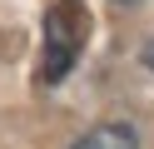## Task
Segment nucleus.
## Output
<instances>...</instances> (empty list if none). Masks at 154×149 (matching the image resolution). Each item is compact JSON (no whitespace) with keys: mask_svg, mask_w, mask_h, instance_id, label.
I'll return each instance as SVG.
<instances>
[{"mask_svg":"<svg viewBox=\"0 0 154 149\" xmlns=\"http://www.w3.org/2000/svg\"><path fill=\"white\" fill-rule=\"evenodd\" d=\"M85 35H90V20L80 15L75 0H55L45 10V60H40V79L55 85V79L70 75L75 55L85 50Z\"/></svg>","mask_w":154,"mask_h":149,"instance_id":"nucleus-1","label":"nucleus"},{"mask_svg":"<svg viewBox=\"0 0 154 149\" xmlns=\"http://www.w3.org/2000/svg\"><path fill=\"white\" fill-rule=\"evenodd\" d=\"M144 65L154 70V40H149V45H144Z\"/></svg>","mask_w":154,"mask_h":149,"instance_id":"nucleus-3","label":"nucleus"},{"mask_svg":"<svg viewBox=\"0 0 154 149\" xmlns=\"http://www.w3.org/2000/svg\"><path fill=\"white\" fill-rule=\"evenodd\" d=\"M70 149H139V134H134V124H100L85 139H75Z\"/></svg>","mask_w":154,"mask_h":149,"instance_id":"nucleus-2","label":"nucleus"}]
</instances>
